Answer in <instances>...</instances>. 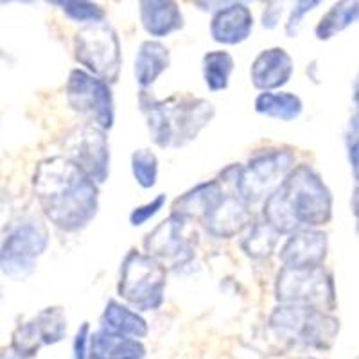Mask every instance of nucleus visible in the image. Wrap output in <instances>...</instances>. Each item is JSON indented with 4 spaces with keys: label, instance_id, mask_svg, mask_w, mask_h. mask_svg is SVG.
I'll use <instances>...</instances> for the list:
<instances>
[{
    "label": "nucleus",
    "instance_id": "34",
    "mask_svg": "<svg viewBox=\"0 0 359 359\" xmlns=\"http://www.w3.org/2000/svg\"><path fill=\"white\" fill-rule=\"evenodd\" d=\"M194 2L203 11H217L219 8H224L229 4H248V2H255V0H194Z\"/></svg>",
    "mask_w": 359,
    "mask_h": 359
},
{
    "label": "nucleus",
    "instance_id": "38",
    "mask_svg": "<svg viewBox=\"0 0 359 359\" xmlns=\"http://www.w3.org/2000/svg\"><path fill=\"white\" fill-rule=\"evenodd\" d=\"M304 359H313V358H304Z\"/></svg>",
    "mask_w": 359,
    "mask_h": 359
},
{
    "label": "nucleus",
    "instance_id": "27",
    "mask_svg": "<svg viewBox=\"0 0 359 359\" xmlns=\"http://www.w3.org/2000/svg\"><path fill=\"white\" fill-rule=\"evenodd\" d=\"M131 175L142 189H153L158 182V156L151 149H137L131 155Z\"/></svg>",
    "mask_w": 359,
    "mask_h": 359
},
{
    "label": "nucleus",
    "instance_id": "12",
    "mask_svg": "<svg viewBox=\"0 0 359 359\" xmlns=\"http://www.w3.org/2000/svg\"><path fill=\"white\" fill-rule=\"evenodd\" d=\"M63 155L78 165L95 184H104L110 176V142L107 131L85 123L72 128L62 140Z\"/></svg>",
    "mask_w": 359,
    "mask_h": 359
},
{
    "label": "nucleus",
    "instance_id": "9",
    "mask_svg": "<svg viewBox=\"0 0 359 359\" xmlns=\"http://www.w3.org/2000/svg\"><path fill=\"white\" fill-rule=\"evenodd\" d=\"M47 224L38 217L18 223L0 245V271L11 280H25L34 273L38 259L49 248Z\"/></svg>",
    "mask_w": 359,
    "mask_h": 359
},
{
    "label": "nucleus",
    "instance_id": "2",
    "mask_svg": "<svg viewBox=\"0 0 359 359\" xmlns=\"http://www.w3.org/2000/svg\"><path fill=\"white\" fill-rule=\"evenodd\" d=\"M332 219V192L320 172L300 163L262 201V221L280 236L297 229H320Z\"/></svg>",
    "mask_w": 359,
    "mask_h": 359
},
{
    "label": "nucleus",
    "instance_id": "35",
    "mask_svg": "<svg viewBox=\"0 0 359 359\" xmlns=\"http://www.w3.org/2000/svg\"><path fill=\"white\" fill-rule=\"evenodd\" d=\"M0 359H24V358H20V355L13 351L11 347H8V348H4V351L0 352Z\"/></svg>",
    "mask_w": 359,
    "mask_h": 359
},
{
    "label": "nucleus",
    "instance_id": "6",
    "mask_svg": "<svg viewBox=\"0 0 359 359\" xmlns=\"http://www.w3.org/2000/svg\"><path fill=\"white\" fill-rule=\"evenodd\" d=\"M294 162L297 156L290 147H269L255 153L246 165L239 163L230 192L248 205L264 201L290 175Z\"/></svg>",
    "mask_w": 359,
    "mask_h": 359
},
{
    "label": "nucleus",
    "instance_id": "30",
    "mask_svg": "<svg viewBox=\"0 0 359 359\" xmlns=\"http://www.w3.org/2000/svg\"><path fill=\"white\" fill-rule=\"evenodd\" d=\"M322 2L323 0H297V2L293 4V8H291L290 18H287L286 22L287 36L290 38L297 36L298 29H300V25H302L304 18H306L311 11H314V9L318 8Z\"/></svg>",
    "mask_w": 359,
    "mask_h": 359
},
{
    "label": "nucleus",
    "instance_id": "33",
    "mask_svg": "<svg viewBox=\"0 0 359 359\" xmlns=\"http://www.w3.org/2000/svg\"><path fill=\"white\" fill-rule=\"evenodd\" d=\"M88 341H90V325H88V322H85L78 329L76 336H74L72 359H86V352H88Z\"/></svg>",
    "mask_w": 359,
    "mask_h": 359
},
{
    "label": "nucleus",
    "instance_id": "14",
    "mask_svg": "<svg viewBox=\"0 0 359 359\" xmlns=\"http://www.w3.org/2000/svg\"><path fill=\"white\" fill-rule=\"evenodd\" d=\"M329 253L327 233L320 229H297L278 250V261L284 268L323 266Z\"/></svg>",
    "mask_w": 359,
    "mask_h": 359
},
{
    "label": "nucleus",
    "instance_id": "3",
    "mask_svg": "<svg viewBox=\"0 0 359 359\" xmlns=\"http://www.w3.org/2000/svg\"><path fill=\"white\" fill-rule=\"evenodd\" d=\"M140 108L146 115L149 139L162 149H178L200 137L212 123L216 110L210 101L191 94H175L168 99L140 94Z\"/></svg>",
    "mask_w": 359,
    "mask_h": 359
},
{
    "label": "nucleus",
    "instance_id": "23",
    "mask_svg": "<svg viewBox=\"0 0 359 359\" xmlns=\"http://www.w3.org/2000/svg\"><path fill=\"white\" fill-rule=\"evenodd\" d=\"M359 6L358 0H338L329 11L320 18V22L314 27V36L320 41L331 40L338 33L351 27L358 22Z\"/></svg>",
    "mask_w": 359,
    "mask_h": 359
},
{
    "label": "nucleus",
    "instance_id": "20",
    "mask_svg": "<svg viewBox=\"0 0 359 359\" xmlns=\"http://www.w3.org/2000/svg\"><path fill=\"white\" fill-rule=\"evenodd\" d=\"M171 65L169 49L158 40H146L140 43L133 63L135 81L142 90L149 88L158 81L165 70Z\"/></svg>",
    "mask_w": 359,
    "mask_h": 359
},
{
    "label": "nucleus",
    "instance_id": "17",
    "mask_svg": "<svg viewBox=\"0 0 359 359\" xmlns=\"http://www.w3.org/2000/svg\"><path fill=\"white\" fill-rule=\"evenodd\" d=\"M224 192H226V189L221 185L217 178L201 182L172 201L171 214L185 217L192 223H200L212 210L214 205L223 198Z\"/></svg>",
    "mask_w": 359,
    "mask_h": 359
},
{
    "label": "nucleus",
    "instance_id": "37",
    "mask_svg": "<svg viewBox=\"0 0 359 359\" xmlns=\"http://www.w3.org/2000/svg\"><path fill=\"white\" fill-rule=\"evenodd\" d=\"M49 2H53V4H56V0H49Z\"/></svg>",
    "mask_w": 359,
    "mask_h": 359
},
{
    "label": "nucleus",
    "instance_id": "29",
    "mask_svg": "<svg viewBox=\"0 0 359 359\" xmlns=\"http://www.w3.org/2000/svg\"><path fill=\"white\" fill-rule=\"evenodd\" d=\"M165 203H168V196H165V194H158V196L153 198L151 201L135 207L130 214L131 226H142V224L149 223V221L165 207Z\"/></svg>",
    "mask_w": 359,
    "mask_h": 359
},
{
    "label": "nucleus",
    "instance_id": "7",
    "mask_svg": "<svg viewBox=\"0 0 359 359\" xmlns=\"http://www.w3.org/2000/svg\"><path fill=\"white\" fill-rule=\"evenodd\" d=\"M74 56L83 70L108 85L117 83L123 69L118 34L107 20L85 24L74 36Z\"/></svg>",
    "mask_w": 359,
    "mask_h": 359
},
{
    "label": "nucleus",
    "instance_id": "36",
    "mask_svg": "<svg viewBox=\"0 0 359 359\" xmlns=\"http://www.w3.org/2000/svg\"><path fill=\"white\" fill-rule=\"evenodd\" d=\"M2 4H6V2H31V0H0Z\"/></svg>",
    "mask_w": 359,
    "mask_h": 359
},
{
    "label": "nucleus",
    "instance_id": "31",
    "mask_svg": "<svg viewBox=\"0 0 359 359\" xmlns=\"http://www.w3.org/2000/svg\"><path fill=\"white\" fill-rule=\"evenodd\" d=\"M293 0H266L264 9H262V27L264 29H275L278 25V22L282 20L284 13H286L287 6L291 4Z\"/></svg>",
    "mask_w": 359,
    "mask_h": 359
},
{
    "label": "nucleus",
    "instance_id": "4",
    "mask_svg": "<svg viewBox=\"0 0 359 359\" xmlns=\"http://www.w3.org/2000/svg\"><path fill=\"white\" fill-rule=\"evenodd\" d=\"M268 327L284 345L313 351H329L339 334V320L332 313L290 304L275 307Z\"/></svg>",
    "mask_w": 359,
    "mask_h": 359
},
{
    "label": "nucleus",
    "instance_id": "10",
    "mask_svg": "<svg viewBox=\"0 0 359 359\" xmlns=\"http://www.w3.org/2000/svg\"><path fill=\"white\" fill-rule=\"evenodd\" d=\"M198 232L194 223L185 217L169 214L144 237V253L168 269H178L194 259Z\"/></svg>",
    "mask_w": 359,
    "mask_h": 359
},
{
    "label": "nucleus",
    "instance_id": "15",
    "mask_svg": "<svg viewBox=\"0 0 359 359\" xmlns=\"http://www.w3.org/2000/svg\"><path fill=\"white\" fill-rule=\"evenodd\" d=\"M293 72L294 63L290 53L282 47H271L255 56L250 67V81L261 92H271L286 86Z\"/></svg>",
    "mask_w": 359,
    "mask_h": 359
},
{
    "label": "nucleus",
    "instance_id": "28",
    "mask_svg": "<svg viewBox=\"0 0 359 359\" xmlns=\"http://www.w3.org/2000/svg\"><path fill=\"white\" fill-rule=\"evenodd\" d=\"M56 4L63 9L67 17L79 24L104 20L107 13L94 0H56Z\"/></svg>",
    "mask_w": 359,
    "mask_h": 359
},
{
    "label": "nucleus",
    "instance_id": "24",
    "mask_svg": "<svg viewBox=\"0 0 359 359\" xmlns=\"http://www.w3.org/2000/svg\"><path fill=\"white\" fill-rule=\"evenodd\" d=\"M278 241H280V233L277 230L271 229L264 221H255L245 230L241 248L248 257L264 261L273 255Z\"/></svg>",
    "mask_w": 359,
    "mask_h": 359
},
{
    "label": "nucleus",
    "instance_id": "26",
    "mask_svg": "<svg viewBox=\"0 0 359 359\" xmlns=\"http://www.w3.org/2000/svg\"><path fill=\"white\" fill-rule=\"evenodd\" d=\"M233 57L226 50H212L203 56L201 70H203L205 85L210 92H223L229 88L230 78L233 72Z\"/></svg>",
    "mask_w": 359,
    "mask_h": 359
},
{
    "label": "nucleus",
    "instance_id": "11",
    "mask_svg": "<svg viewBox=\"0 0 359 359\" xmlns=\"http://www.w3.org/2000/svg\"><path fill=\"white\" fill-rule=\"evenodd\" d=\"M65 97L69 107L76 114L86 118V123L94 124L108 131L115 123V102L108 83L95 78L83 69L70 70L65 86Z\"/></svg>",
    "mask_w": 359,
    "mask_h": 359
},
{
    "label": "nucleus",
    "instance_id": "32",
    "mask_svg": "<svg viewBox=\"0 0 359 359\" xmlns=\"http://www.w3.org/2000/svg\"><path fill=\"white\" fill-rule=\"evenodd\" d=\"M347 155H348V163H351V169L354 172V180L358 182V168H359V139H358V114H354V117L351 118L348 123V131H347Z\"/></svg>",
    "mask_w": 359,
    "mask_h": 359
},
{
    "label": "nucleus",
    "instance_id": "13",
    "mask_svg": "<svg viewBox=\"0 0 359 359\" xmlns=\"http://www.w3.org/2000/svg\"><path fill=\"white\" fill-rule=\"evenodd\" d=\"M252 223V205L243 201L230 191L224 192L212 210L200 221L205 232L216 239H232L236 236H241Z\"/></svg>",
    "mask_w": 359,
    "mask_h": 359
},
{
    "label": "nucleus",
    "instance_id": "8",
    "mask_svg": "<svg viewBox=\"0 0 359 359\" xmlns=\"http://www.w3.org/2000/svg\"><path fill=\"white\" fill-rule=\"evenodd\" d=\"M275 298L278 304L311 307L334 313L338 306L334 278L325 266L311 268H284L275 278Z\"/></svg>",
    "mask_w": 359,
    "mask_h": 359
},
{
    "label": "nucleus",
    "instance_id": "18",
    "mask_svg": "<svg viewBox=\"0 0 359 359\" xmlns=\"http://www.w3.org/2000/svg\"><path fill=\"white\" fill-rule=\"evenodd\" d=\"M140 24L153 38H165L184 27V15L176 0H139Z\"/></svg>",
    "mask_w": 359,
    "mask_h": 359
},
{
    "label": "nucleus",
    "instance_id": "16",
    "mask_svg": "<svg viewBox=\"0 0 359 359\" xmlns=\"http://www.w3.org/2000/svg\"><path fill=\"white\" fill-rule=\"evenodd\" d=\"M253 31V15L246 4H229L214 11L210 36L221 45H239Z\"/></svg>",
    "mask_w": 359,
    "mask_h": 359
},
{
    "label": "nucleus",
    "instance_id": "22",
    "mask_svg": "<svg viewBox=\"0 0 359 359\" xmlns=\"http://www.w3.org/2000/svg\"><path fill=\"white\" fill-rule=\"evenodd\" d=\"M253 108L259 115L282 121V123H291L304 111V102L297 94L271 90V92H261L255 97Z\"/></svg>",
    "mask_w": 359,
    "mask_h": 359
},
{
    "label": "nucleus",
    "instance_id": "1",
    "mask_svg": "<svg viewBox=\"0 0 359 359\" xmlns=\"http://www.w3.org/2000/svg\"><path fill=\"white\" fill-rule=\"evenodd\" d=\"M33 191L45 219L63 232H79L97 216L99 185L62 155L38 162Z\"/></svg>",
    "mask_w": 359,
    "mask_h": 359
},
{
    "label": "nucleus",
    "instance_id": "21",
    "mask_svg": "<svg viewBox=\"0 0 359 359\" xmlns=\"http://www.w3.org/2000/svg\"><path fill=\"white\" fill-rule=\"evenodd\" d=\"M101 327L135 339H144L149 332V327L142 314L117 300H110L107 304L101 314Z\"/></svg>",
    "mask_w": 359,
    "mask_h": 359
},
{
    "label": "nucleus",
    "instance_id": "19",
    "mask_svg": "<svg viewBox=\"0 0 359 359\" xmlns=\"http://www.w3.org/2000/svg\"><path fill=\"white\" fill-rule=\"evenodd\" d=\"M146 347L140 339L118 334L99 327L95 332H90L88 352L86 359H144Z\"/></svg>",
    "mask_w": 359,
    "mask_h": 359
},
{
    "label": "nucleus",
    "instance_id": "5",
    "mask_svg": "<svg viewBox=\"0 0 359 359\" xmlns=\"http://www.w3.org/2000/svg\"><path fill=\"white\" fill-rule=\"evenodd\" d=\"M168 269L139 250H130L121 262L117 293L139 313L158 311L165 302Z\"/></svg>",
    "mask_w": 359,
    "mask_h": 359
},
{
    "label": "nucleus",
    "instance_id": "25",
    "mask_svg": "<svg viewBox=\"0 0 359 359\" xmlns=\"http://www.w3.org/2000/svg\"><path fill=\"white\" fill-rule=\"evenodd\" d=\"M29 323L41 347L56 345L67 336V316L62 307H45Z\"/></svg>",
    "mask_w": 359,
    "mask_h": 359
}]
</instances>
